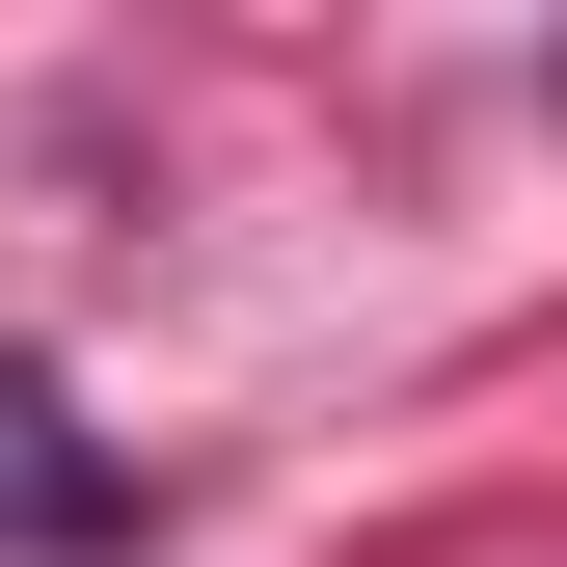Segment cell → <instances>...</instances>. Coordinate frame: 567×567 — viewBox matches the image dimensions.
Returning <instances> with one entry per match:
<instances>
[{
	"label": "cell",
	"instance_id": "cell-1",
	"mask_svg": "<svg viewBox=\"0 0 567 567\" xmlns=\"http://www.w3.org/2000/svg\"><path fill=\"white\" fill-rule=\"evenodd\" d=\"M0 514H28V540H109V514H135V486H109L82 433H54V405H28V379H0Z\"/></svg>",
	"mask_w": 567,
	"mask_h": 567
}]
</instances>
